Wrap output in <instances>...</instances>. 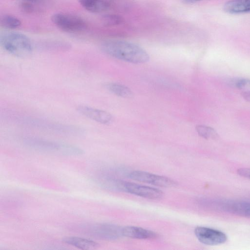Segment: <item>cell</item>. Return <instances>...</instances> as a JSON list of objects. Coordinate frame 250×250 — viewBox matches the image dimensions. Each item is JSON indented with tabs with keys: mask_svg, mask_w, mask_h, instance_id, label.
Instances as JSON below:
<instances>
[{
	"mask_svg": "<svg viewBox=\"0 0 250 250\" xmlns=\"http://www.w3.org/2000/svg\"><path fill=\"white\" fill-rule=\"evenodd\" d=\"M81 5L92 13H101L107 10L110 4L107 0H78Z\"/></svg>",
	"mask_w": 250,
	"mask_h": 250,
	"instance_id": "5bb4252c",
	"label": "cell"
},
{
	"mask_svg": "<svg viewBox=\"0 0 250 250\" xmlns=\"http://www.w3.org/2000/svg\"><path fill=\"white\" fill-rule=\"evenodd\" d=\"M21 23V21L18 18L9 15H3L0 20L1 26L7 29H16L19 27Z\"/></svg>",
	"mask_w": 250,
	"mask_h": 250,
	"instance_id": "2e32d148",
	"label": "cell"
},
{
	"mask_svg": "<svg viewBox=\"0 0 250 250\" xmlns=\"http://www.w3.org/2000/svg\"><path fill=\"white\" fill-rule=\"evenodd\" d=\"M77 110L83 116L100 124H109L113 120L112 115L108 112L88 105H79Z\"/></svg>",
	"mask_w": 250,
	"mask_h": 250,
	"instance_id": "30bf717a",
	"label": "cell"
},
{
	"mask_svg": "<svg viewBox=\"0 0 250 250\" xmlns=\"http://www.w3.org/2000/svg\"><path fill=\"white\" fill-rule=\"evenodd\" d=\"M123 235L133 239H146L155 238L156 233L151 230L136 226H126L121 229Z\"/></svg>",
	"mask_w": 250,
	"mask_h": 250,
	"instance_id": "8fae6325",
	"label": "cell"
},
{
	"mask_svg": "<svg viewBox=\"0 0 250 250\" xmlns=\"http://www.w3.org/2000/svg\"><path fill=\"white\" fill-rule=\"evenodd\" d=\"M51 20L58 28L66 32H81L86 27V23L82 18L72 14L57 13L52 16Z\"/></svg>",
	"mask_w": 250,
	"mask_h": 250,
	"instance_id": "5b68a950",
	"label": "cell"
},
{
	"mask_svg": "<svg viewBox=\"0 0 250 250\" xmlns=\"http://www.w3.org/2000/svg\"><path fill=\"white\" fill-rule=\"evenodd\" d=\"M200 0H182L186 3H193Z\"/></svg>",
	"mask_w": 250,
	"mask_h": 250,
	"instance_id": "cb8c5ba5",
	"label": "cell"
},
{
	"mask_svg": "<svg viewBox=\"0 0 250 250\" xmlns=\"http://www.w3.org/2000/svg\"><path fill=\"white\" fill-rule=\"evenodd\" d=\"M102 21L104 24L107 26L118 24L122 21L120 17L112 14L105 15L103 16Z\"/></svg>",
	"mask_w": 250,
	"mask_h": 250,
	"instance_id": "d6986e66",
	"label": "cell"
},
{
	"mask_svg": "<svg viewBox=\"0 0 250 250\" xmlns=\"http://www.w3.org/2000/svg\"><path fill=\"white\" fill-rule=\"evenodd\" d=\"M89 235L94 237L112 240L118 237L121 233V229L117 227L108 224H98L86 227L84 229Z\"/></svg>",
	"mask_w": 250,
	"mask_h": 250,
	"instance_id": "9c48e42d",
	"label": "cell"
},
{
	"mask_svg": "<svg viewBox=\"0 0 250 250\" xmlns=\"http://www.w3.org/2000/svg\"><path fill=\"white\" fill-rule=\"evenodd\" d=\"M196 130L199 136L206 139H215L218 137L216 131L213 128L205 125H197Z\"/></svg>",
	"mask_w": 250,
	"mask_h": 250,
	"instance_id": "e0dca14e",
	"label": "cell"
},
{
	"mask_svg": "<svg viewBox=\"0 0 250 250\" xmlns=\"http://www.w3.org/2000/svg\"><path fill=\"white\" fill-rule=\"evenodd\" d=\"M43 48L49 50L63 51L67 50L70 47L69 44L62 42H49L43 45Z\"/></svg>",
	"mask_w": 250,
	"mask_h": 250,
	"instance_id": "ac0fdd59",
	"label": "cell"
},
{
	"mask_svg": "<svg viewBox=\"0 0 250 250\" xmlns=\"http://www.w3.org/2000/svg\"><path fill=\"white\" fill-rule=\"evenodd\" d=\"M23 143L27 147L41 152L68 156L81 155L84 152L82 149L73 145L35 137L25 138Z\"/></svg>",
	"mask_w": 250,
	"mask_h": 250,
	"instance_id": "7a4b0ae2",
	"label": "cell"
},
{
	"mask_svg": "<svg viewBox=\"0 0 250 250\" xmlns=\"http://www.w3.org/2000/svg\"><path fill=\"white\" fill-rule=\"evenodd\" d=\"M231 84L238 89H243L247 86L250 87V80L244 78H238L232 80Z\"/></svg>",
	"mask_w": 250,
	"mask_h": 250,
	"instance_id": "ffe728a7",
	"label": "cell"
},
{
	"mask_svg": "<svg viewBox=\"0 0 250 250\" xmlns=\"http://www.w3.org/2000/svg\"><path fill=\"white\" fill-rule=\"evenodd\" d=\"M104 188H118L131 194L150 199H158L164 195L160 189L148 186L130 182L115 181L106 179L104 184Z\"/></svg>",
	"mask_w": 250,
	"mask_h": 250,
	"instance_id": "277c9868",
	"label": "cell"
},
{
	"mask_svg": "<svg viewBox=\"0 0 250 250\" xmlns=\"http://www.w3.org/2000/svg\"><path fill=\"white\" fill-rule=\"evenodd\" d=\"M214 208L238 215L250 217V202L217 200L211 203Z\"/></svg>",
	"mask_w": 250,
	"mask_h": 250,
	"instance_id": "ba28073f",
	"label": "cell"
},
{
	"mask_svg": "<svg viewBox=\"0 0 250 250\" xmlns=\"http://www.w3.org/2000/svg\"><path fill=\"white\" fill-rule=\"evenodd\" d=\"M104 87L112 93L123 98H129L133 96V92L128 87L117 83H107Z\"/></svg>",
	"mask_w": 250,
	"mask_h": 250,
	"instance_id": "9a60e30c",
	"label": "cell"
},
{
	"mask_svg": "<svg viewBox=\"0 0 250 250\" xmlns=\"http://www.w3.org/2000/svg\"><path fill=\"white\" fill-rule=\"evenodd\" d=\"M62 241L81 250L94 249L99 246V244L92 240L76 236L66 237L63 238Z\"/></svg>",
	"mask_w": 250,
	"mask_h": 250,
	"instance_id": "4fadbf2b",
	"label": "cell"
},
{
	"mask_svg": "<svg viewBox=\"0 0 250 250\" xmlns=\"http://www.w3.org/2000/svg\"><path fill=\"white\" fill-rule=\"evenodd\" d=\"M0 44L8 53L18 57H26L33 51V45L30 39L19 32H8L0 36Z\"/></svg>",
	"mask_w": 250,
	"mask_h": 250,
	"instance_id": "3957f363",
	"label": "cell"
},
{
	"mask_svg": "<svg viewBox=\"0 0 250 250\" xmlns=\"http://www.w3.org/2000/svg\"><path fill=\"white\" fill-rule=\"evenodd\" d=\"M237 173L242 177L250 180V168H241L237 170Z\"/></svg>",
	"mask_w": 250,
	"mask_h": 250,
	"instance_id": "7402d4cb",
	"label": "cell"
},
{
	"mask_svg": "<svg viewBox=\"0 0 250 250\" xmlns=\"http://www.w3.org/2000/svg\"><path fill=\"white\" fill-rule=\"evenodd\" d=\"M130 178L161 187H175L176 183L168 177L140 170L133 171L129 174Z\"/></svg>",
	"mask_w": 250,
	"mask_h": 250,
	"instance_id": "8992f818",
	"label": "cell"
},
{
	"mask_svg": "<svg viewBox=\"0 0 250 250\" xmlns=\"http://www.w3.org/2000/svg\"><path fill=\"white\" fill-rule=\"evenodd\" d=\"M21 10L24 13H30L34 10L33 6L28 2H22L21 5Z\"/></svg>",
	"mask_w": 250,
	"mask_h": 250,
	"instance_id": "44dd1931",
	"label": "cell"
},
{
	"mask_svg": "<svg viewBox=\"0 0 250 250\" xmlns=\"http://www.w3.org/2000/svg\"><path fill=\"white\" fill-rule=\"evenodd\" d=\"M241 95L246 101L250 102V91H243L242 92Z\"/></svg>",
	"mask_w": 250,
	"mask_h": 250,
	"instance_id": "603a6c76",
	"label": "cell"
},
{
	"mask_svg": "<svg viewBox=\"0 0 250 250\" xmlns=\"http://www.w3.org/2000/svg\"><path fill=\"white\" fill-rule=\"evenodd\" d=\"M101 48L111 57L133 63H143L149 60L148 53L143 48L125 41H107L101 44Z\"/></svg>",
	"mask_w": 250,
	"mask_h": 250,
	"instance_id": "6da1fadb",
	"label": "cell"
},
{
	"mask_svg": "<svg viewBox=\"0 0 250 250\" xmlns=\"http://www.w3.org/2000/svg\"><path fill=\"white\" fill-rule=\"evenodd\" d=\"M225 12L233 14L250 12V0H230L224 5Z\"/></svg>",
	"mask_w": 250,
	"mask_h": 250,
	"instance_id": "7c38bea8",
	"label": "cell"
},
{
	"mask_svg": "<svg viewBox=\"0 0 250 250\" xmlns=\"http://www.w3.org/2000/svg\"></svg>",
	"mask_w": 250,
	"mask_h": 250,
	"instance_id": "d4e9b609",
	"label": "cell"
},
{
	"mask_svg": "<svg viewBox=\"0 0 250 250\" xmlns=\"http://www.w3.org/2000/svg\"><path fill=\"white\" fill-rule=\"evenodd\" d=\"M194 233L197 239L207 245L222 244L227 240V236L224 232L207 227H197L194 230Z\"/></svg>",
	"mask_w": 250,
	"mask_h": 250,
	"instance_id": "52a82bcc",
	"label": "cell"
}]
</instances>
